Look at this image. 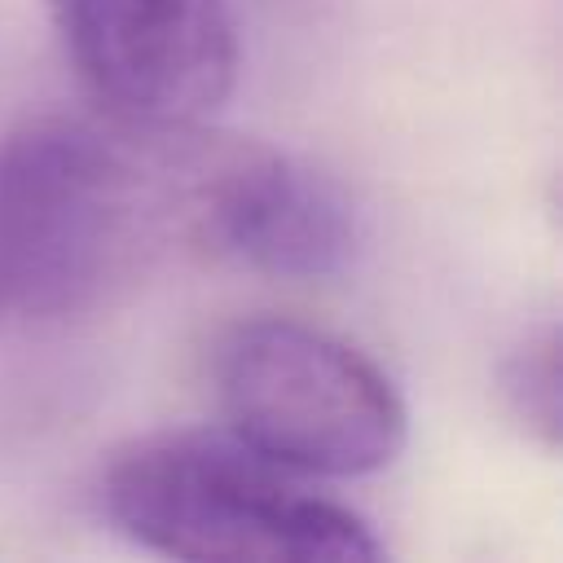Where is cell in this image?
Returning <instances> with one entry per match:
<instances>
[{"instance_id":"6da1fadb","label":"cell","mask_w":563,"mask_h":563,"mask_svg":"<svg viewBox=\"0 0 563 563\" xmlns=\"http://www.w3.org/2000/svg\"><path fill=\"white\" fill-rule=\"evenodd\" d=\"M216 141L119 114L31 119L0 141V330L92 312L202 255Z\"/></svg>"},{"instance_id":"7a4b0ae2","label":"cell","mask_w":563,"mask_h":563,"mask_svg":"<svg viewBox=\"0 0 563 563\" xmlns=\"http://www.w3.org/2000/svg\"><path fill=\"white\" fill-rule=\"evenodd\" d=\"M110 523L136 545L194 563H365L383 545L361 515L233 431L136 440L101 475Z\"/></svg>"},{"instance_id":"3957f363","label":"cell","mask_w":563,"mask_h":563,"mask_svg":"<svg viewBox=\"0 0 563 563\" xmlns=\"http://www.w3.org/2000/svg\"><path fill=\"white\" fill-rule=\"evenodd\" d=\"M211 378L229 431L299 475H374L409 440L396 383L308 321H238L216 343Z\"/></svg>"},{"instance_id":"277c9868","label":"cell","mask_w":563,"mask_h":563,"mask_svg":"<svg viewBox=\"0 0 563 563\" xmlns=\"http://www.w3.org/2000/svg\"><path fill=\"white\" fill-rule=\"evenodd\" d=\"M66 53L106 114L189 128L238 84L224 0H53Z\"/></svg>"},{"instance_id":"5b68a950","label":"cell","mask_w":563,"mask_h":563,"mask_svg":"<svg viewBox=\"0 0 563 563\" xmlns=\"http://www.w3.org/2000/svg\"><path fill=\"white\" fill-rule=\"evenodd\" d=\"M356 242V207L325 172L273 145L216 141L202 255L282 282H321L352 264Z\"/></svg>"},{"instance_id":"8992f818","label":"cell","mask_w":563,"mask_h":563,"mask_svg":"<svg viewBox=\"0 0 563 563\" xmlns=\"http://www.w3.org/2000/svg\"><path fill=\"white\" fill-rule=\"evenodd\" d=\"M501 396L510 413L541 440L559 444V334L554 325L528 334L501 365Z\"/></svg>"}]
</instances>
